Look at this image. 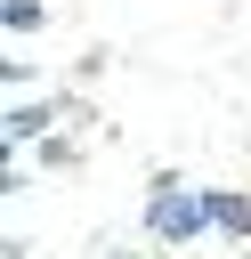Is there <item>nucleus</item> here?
I'll list each match as a JSON object with an SVG mask.
<instances>
[{
  "label": "nucleus",
  "mask_w": 251,
  "mask_h": 259,
  "mask_svg": "<svg viewBox=\"0 0 251 259\" xmlns=\"http://www.w3.org/2000/svg\"><path fill=\"white\" fill-rule=\"evenodd\" d=\"M202 202H211V227H227V235H251V202H243V194H227V186H219V194H202Z\"/></svg>",
  "instance_id": "obj_3"
},
{
  "label": "nucleus",
  "mask_w": 251,
  "mask_h": 259,
  "mask_svg": "<svg viewBox=\"0 0 251 259\" xmlns=\"http://www.w3.org/2000/svg\"><path fill=\"white\" fill-rule=\"evenodd\" d=\"M49 121H57V97H32V105H16V113L0 121V154H16L24 138H40Z\"/></svg>",
  "instance_id": "obj_2"
},
{
  "label": "nucleus",
  "mask_w": 251,
  "mask_h": 259,
  "mask_svg": "<svg viewBox=\"0 0 251 259\" xmlns=\"http://www.w3.org/2000/svg\"><path fill=\"white\" fill-rule=\"evenodd\" d=\"M40 16H49V8H40V0H0V24H8V32H32V24H40Z\"/></svg>",
  "instance_id": "obj_4"
},
{
  "label": "nucleus",
  "mask_w": 251,
  "mask_h": 259,
  "mask_svg": "<svg viewBox=\"0 0 251 259\" xmlns=\"http://www.w3.org/2000/svg\"><path fill=\"white\" fill-rule=\"evenodd\" d=\"M146 227H154L162 243H186V235H202V227H211V202H202V194H178V178H154Z\"/></svg>",
  "instance_id": "obj_1"
}]
</instances>
